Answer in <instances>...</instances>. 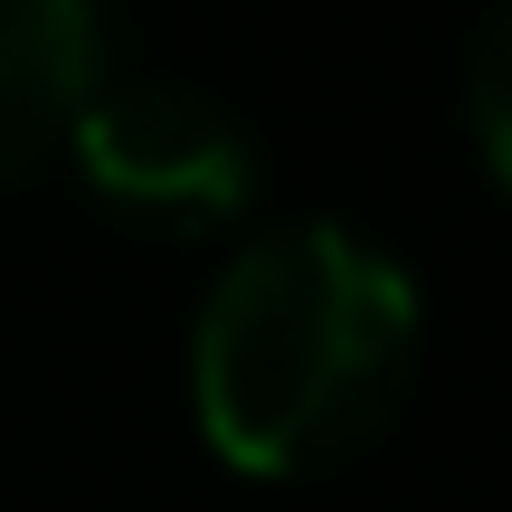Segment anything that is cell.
Here are the masks:
<instances>
[{
  "mask_svg": "<svg viewBox=\"0 0 512 512\" xmlns=\"http://www.w3.org/2000/svg\"><path fill=\"white\" fill-rule=\"evenodd\" d=\"M418 380V294L351 228H275L228 256L200 332V437L238 475L294 484L361 456Z\"/></svg>",
  "mask_w": 512,
  "mask_h": 512,
  "instance_id": "1",
  "label": "cell"
},
{
  "mask_svg": "<svg viewBox=\"0 0 512 512\" xmlns=\"http://www.w3.org/2000/svg\"><path fill=\"white\" fill-rule=\"evenodd\" d=\"M95 200L152 228H228L256 190L247 124L181 76H105L67 133Z\"/></svg>",
  "mask_w": 512,
  "mask_h": 512,
  "instance_id": "2",
  "label": "cell"
},
{
  "mask_svg": "<svg viewBox=\"0 0 512 512\" xmlns=\"http://www.w3.org/2000/svg\"><path fill=\"white\" fill-rule=\"evenodd\" d=\"M95 86H105L95 0H0V190L67 152Z\"/></svg>",
  "mask_w": 512,
  "mask_h": 512,
  "instance_id": "3",
  "label": "cell"
},
{
  "mask_svg": "<svg viewBox=\"0 0 512 512\" xmlns=\"http://www.w3.org/2000/svg\"><path fill=\"white\" fill-rule=\"evenodd\" d=\"M503 76H512V29L484 19L475 48H465V95H475V162L503 181V143H512V114H503Z\"/></svg>",
  "mask_w": 512,
  "mask_h": 512,
  "instance_id": "4",
  "label": "cell"
}]
</instances>
